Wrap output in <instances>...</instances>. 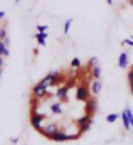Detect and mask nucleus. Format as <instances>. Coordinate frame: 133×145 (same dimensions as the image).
<instances>
[{"instance_id": "obj_1", "label": "nucleus", "mask_w": 133, "mask_h": 145, "mask_svg": "<svg viewBox=\"0 0 133 145\" xmlns=\"http://www.w3.org/2000/svg\"><path fill=\"white\" fill-rule=\"evenodd\" d=\"M61 81H64V77L60 74V72L57 71H51L50 73L47 74V76H44L42 80L39 81L40 84L43 85V86H46L47 89L51 88V86H55V85H57L59 82H61Z\"/></svg>"}, {"instance_id": "obj_2", "label": "nucleus", "mask_w": 133, "mask_h": 145, "mask_svg": "<svg viewBox=\"0 0 133 145\" xmlns=\"http://www.w3.org/2000/svg\"><path fill=\"white\" fill-rule=\"evenodd\" d=\"M81 135H82L81 132H78V133H76V135H66L64 131L57 129V131L51 136L50 140H52V141H57V142H63V141H69V140H77Z\"/></svg>"}, {"instance_id": "obj_3", "label": "nucleus", "mask_w": 133, "mask_h": 145, "mask_svg": "<svg viewBox=\"0 0 133 145\" xmlns=\"http://www.w3.org/2000/svg\"><path fill=\"white\" fill-rule=\"evenodd\" d=\"M44 120H46V115L39 114V112H37V111H31V114H30V124L33 125L37 131H39V129L43 127Z\"/></svg>"}, {"instance_id": "obj_4", "label": "nucleus", "mask_w": 133, "mask_h": 145, "mask_svg": "<svg viewBox=\"0 0 133 145\" xmlns=\"http://www.w3.org/2000/svg\"><path fill=\"white\" fill-rule=\"evenodd\" d=\"M90 98V88L86 84H80L76 89V99L77 101L86 102Z\"/></svg>"}, {"instance_id": "obj_5", "label": "nucleus", "mask_w": 133, "mask_h": 145, "mask_svg": "<svg viewBox=\"0 0 133 145\" xmlns=\"http://www.w3.org/2000/svg\"><path fill=\"white\" fill-rule=\"evenodd\" d=\"M31 93H33L34 98H37V99H39V98H44V97H47V95L50 94L48 90H47V88L43 86L40 82H38L37 85H34L33 89H31Z\"/></svg>"}, {"instance_id": "obj_6", "label": "nucleus", "mask_w": 133, "mask_h": 145, "mask_svg": "<svg viewBox=\"0 0 133 145\" xmlns=\"http://www.w3.org/2000/svg\"><path fill=\"white\" fill-rule=\"evenodd\" d=\"M57 129H59L57 128V124L51 123V124L46 125V127H42V128L39 129V133H42V135H43L44 137H47V138H51V136H52Z\"/></svg>"}, {"instance_id": "obj_7", "label": "nucleus", "mask_w": 133, "mask_h": 145, "mask_svg": "<svg viewBox=\"0 0 133 145\" xmlns=\"http://www.w3.org/2000/svg\"><path fill=\"white\" fill-rule=\"evenodd\" d=\"M69 88H70L69 84H68V85H61V86H59V88H57L55 95L59 98L60 101L66 102V101H68V91H69Z\"/></svg>"}, {"instance_id": "obj_8", "label": "nucleus", "mask_w": 133, "mask_h": 145, "mask_svg": "<svg viewBox=\"0 0 133 145\" xmlns=\"http://www.w3.org/2000/svg\"><path fill=\"white\" fill-rule=\"evenodd\" d=\"M85 103H86V105H85V111H86V114L93 116L94 112L98 110V102H96V99L95 98H89Z\"/></svg>"}, {"instance_id": "obj_9", "label": "nucleus", "mask_w": 133, "mask_h": 145, "mask_svg": "<svg viewBox=\"0 0 133 145\" xmlns=\"http://www.w3.org/2000/svg\"><path fill=\"white\" fill-rule=\"evenodd\" d=\"M128 63H129V57H128V54L126 52H121L119 55V61H117V64H119L120 68H123L125 69L128 67Z\"/></svg>"}, {"instance_id": "obj_10", "label": "nucleus", "mask_w": 133, "mask_h": 145, "mask_svg": "<svg viewBox=\"0 0 133 145\" xmlns=\"http://www.w3.org/2000/svg\"><path fill=\"white\" fill-rule=\"evenodd\" d=\"M76 123H77V125H78V127H81V125H83V124H87V123L93 124V119H91V115L85 114L83 116H81L80 119H77Z\"/></svg>"}, {"instance_id": "obj_11", "label": "nucleus", "mask_w": 133, "mask_h": 145, "mask_svg": "<svg viewBox=\"0 0 133 145\" xmlns=\"http://www.w3.org/2000/svg\"><path fill=\"white\" fill-rule=\"evenodd\" d=\"M48 37V34H47V31H44V33H37L35 34V39H37L38 44L39 46H46V38Z\"/></svg>"}, {"instance_id": "obj_12", "label": "nucleus", "mask_w": 133, "mask_h": 145, "mask_svg": "<svg viewBox=\"0 0 133 145\" xmlns=\"http://www.w3.org/2000/svg\"><path fill=\"white\" fill-rule=\"evenodd\" d=\"M100 91H102V82L99 80H95L91 84V93L94 95H96V94H99Z\"/></svg>"}, {"instance_id": "obj_13", "label": "nucleus", "mask_w": 133, "mask_h": 145, "mask_svg": "<svg viewBox=\"0 0 133 145\" xmlns=\"http://www.w3.org/2000/svg\"><path fill=\"white\" fill-rule=\"evenodd\" d=\"M100 74H102V68L99 65H95L94 68H91V76H93L95 80H99Z\"/></svg>"}, {"instance_id": "obj_14", "label": "nucleus", "mask_w": 133, "mask_h": 145, "mask_svg": "<svg viewBox=\"0 0 133 145\" xmlns=\"http://www.w3.org/2000/svg\"><path fill=\"white\" fill-rule=\"evenodd\" d=\"M121 120H123L124 128H125L126 131H129V129H130V123H129V118H128V115H126L125 111L121 112Z\"/></svg>"}, {"instance_id": "obj_15", "label": "nucleus", "mask_w": 133, "mask_h": 145, "mask_svg": "<svg viewBox=\"0 0 133 145\" xmlns=\"http://www.w3.org/2000/svg\"><path fill=\"white\" fill-rule=\"evenodd\" d=\"M51 111H52V114H55V115H60L61 112H63L61 103H60V102H57V103H53V105L51 106Z\"/></svg>"}, {"instance_id": "obj_16", "label": "nucleus", "mask_w": 133, "mask_h": 145, "mask_svg": "<svg viewBox=\"0 0 133 145\" xmlns=\"http://www.w3.org/2000/svg\"><path fill=\"white\" fill-rule=\"evenodd\" d=\"M87 65H89L90 69H91V68H94L95 65H98V57H96V56H91L89 59V61H87Z\"/></svg>"}, {"instance_id": "obj_17", "label": "nucleus", "mask_w": 133, "mask_h": 145, "mask_svg": "<svg viewBox=\"0 0 133 145\" xmlns=\"http://www.w3.org/2000/svg\"><path fill=\"white\" fill-rule=\"evenodd\" d=\"M128 82H129V89H130V93L133 94V68L128 72Z\"/></svg>"}, {"instance_id": "obj_18", "label": "nucleus", "mask_w": 133, "mask_h": 145, "mask_svg": "<svg viewBox=\"0 0 133 145\" xmlns=\"http://www.w3.org/2000/svg\"><path fill=\"white\" fill-rule=\"evenodd\" d=\"M73 22V18H68L65 21V24H64V34H68L69 33V29H70V25Z\"/></svg>"}, {"instance_id": "obj_19", "label": "nucleus", "mask_w": 133, "mask_h": 145, "mask_svg": "<svg viewBox=\"0 0 133 145\" xmlns=\"http://www.w3.org/2000/svg\"><path fill=\"white\" fill-rule=\"evenodd\" d=\"M70 67L72 68H81V60L78 57H73L70 61Z\"/></svg>"}, {"instance_id": "obj_20", "label": "nucleus", "mask_w": 133, "mask_h": 145, "mask_svg": "<svg viewBox=\"0 0 133 145\" xmlns=\"http://www.w3.org/2000/svg\"><path fill=\"white\" fill-rule=\"evenodd\" d=\"M117 118H119V115L113 112V114H108V115H107L106 120H107V123H113V121L117 120Z\"/></svg>"}, {"instance_id": "obj_21", "label": "nucleus", "mask_w": 133, "mask_h": 145, "mask_svg": "<svg viewBox=\"0 0 133 145\" xmlns=\"http://www.w3.org/2000/svg\"><path fill=\"white\" fill-rule=\"evenodd\" d=\"M124 111L126 112V115H128V118H129V123H130V127H133V112L130 108H125Z\"/></svg>"}, {"instance_id": "obj_22", "label": "nucleus", "mask_w": 133, "mask_h": 145, "mask_svg": "<svg viewBox=\"0 0 133 145\" xmlns=\"http://www.w3.org/2000/svg\"><path fill=\"white\" fill-rule=\"evenodd\" d=\"M7 30H5V27H0V40H4L7 38Z\"/></svg>"}, {"instance_id": "obj_23", "label": "nucleus", "mask_w": 133, "mask_h": 145, "mask_svg": "<svg viewBox=\"0 0 133 145\" xmlns=\"http://www.w3.org/2000/svg\"><path fill=\"white\" fill-rule=\"evenodd\" d=\"M47 29H48L47 25H37V31L38 33H44V31H47Z\"/></svg>"}, {"instance_id": "obj_24", "label": "nucleus", "mask_w": 133, "mask_h": 145, "mask_svg": "<svg viewBox=\"0 0 133 145\" xmlns=\"http://www.w3.org/2000/svg\"><path fill=\"white\" fill-rule=\"evenodd\" d=\"M90 123H87V124H83V125H81V127H78V128H80V132L81 133H83V132H86V131H89L90 129Z\"/></svg>"}, {"instance_id": "obj_25", "label": "nucleus", "mask_w": 133, "mask_h": 145, "mask_svg": "<svg viewBox=\"0 0 133 145\" xmlns=\"http://www.w3.org/2000/svg\"><path fill=\"white\" fill-rule=\"evenodd\" d=\"M123 44H126V46H129V47H133V39H130V38H126V39L123 40Z\"/></svg>"}, {"instance_id": "obj_26", "label": "nucleus", "mask_w": 133, "mask_h": 145, "mask_svg": "<svg viewBox=\"0 0 133 145\" xmlns=\"http://www.w3.org/2000/svg\"><path fill=\"white\" fill-rule=\"evenodd\" d=\"M7 48V46L4 44V42L3 40H0V56H3V52H4V50Z\"/></svg>"}, {"instance_id": "obj_27", "label": "nucleus", "mask_w": 133, "mask_h": 145, "mask_svg": "<svg viewBox=\"0 0 133 145\" xmlns=\"http://www.w3.org/2000/svg\"><path fill=\"white\" fill-rule=\"evenodd\" d=\"M3 42H4V44H5V46H7V47H9V43H10V40H9V38H5V39H4L3 40Z\"/></svg>"}, {"instance_id": "obj_28", "label": "nucleus", "mask_w": 133, "mask_h": 145, "mask_svg": "<svg viewBox=\"0 0 133 145\" xmlns=\"http://www.w3.org/2000/svg\"><path fill=\"white\" fill-rule=\"evenodd\" d=\"M3 56H9V48H5V50H4V52H3Z\"/></svg>"}, {"instance_id": "obj_29", "label": "nucleus", "mask_w": 133, "mask_h": 145, "mask_svg": "<svg viewBox=\"0 0 133 145\" xmlns=\"http://www.w3.org/2000/svg\"><path fill=\"white\" fill-rule=\"evenodd\" d=\"M4 17H5V12H4V10H0V20L4 18Z\"/></svg>"}, {"instance_id": "obj_30", "label": "nucleus", "mask_w": 133, "mask_h": 145, "mask_svg": "<svg viewBox=\"0 0 133 145\" xmlns=\"http://www.w3.org/2000/svg\"><path fill=\"white\" fill-rule=\"evenodd\" d=\"M3 65H4V59L3 56H0V68H3Z\"/></svg>"}, {"instance_id": "obj_31", "label": "nucleus", "mask_w": 133, "mask_h": 145, "mask_svg": "<svg viewBox=\"0 0 133 145\" xmlns=\"http://www.w3.org/2000/svg\"><path fill=\"white\" fill-rule=\"evenodd\" d=\"M10 141L13 142V144H17V142H18V138H17V137H13V138H10Z\"/></svg>"}, {"instance_id": "obj_32", "label": "nucleus", "mask_w": 133, "mask_h": 145, "mask_svg": "<svg viewBox=\"0 0 133 145\" xmlns=\"http://www.w3.org/2000/svg\"><path fill=\"white\" fill-rule=\"evenodd\" d=\"M107 1V4H108V5H112V0H106Z\"/></svg>"}, {"instance_id": "obj_33", "label": "nucleus", "mask_w": 133, "mask_h": 145, "mask_svg": "<svg viewBox=\"0 0 133 145\" xmlns=\"http://www.w3.org/2000/svg\"><path fill=\"white\" fill-rule=\"evenodd\" d=\"M1 74H3V68H0V77H1Z\"/></svg>"}, {"instance_id": "obj_34", "label": "nucleus", "mask_w": 133, "mask_h": 145, "mask_svg": "<svg viewBox=\"0 0 133 145\" xmlns=\"http://www.w3.org/2000/svg\"><path fill=\"white\" fill-rule=\"evenodd\" d=\"M129 4L130 5H133V0H129Z\"/></svg>"}, {"instance_id": "obj_35", "label": "nucleus", "mask_w": 133, "mask_h": 145, "mask_svg": "<svg viewBox=\"0 0 133 145\" xmlns=\"http://www.w3.org/2000/svg\"><path fill=\"white\" fill-rule=\"evenodd\" d=\"M130 39H133V35H132V37H130Z\"/></svg>"}, {"instance_id": "obj_36", "label": "nucleus", "mask_w": 133, "mask_h": 145, "mask_svg": "<svg viewBox=\"0 0 133 145\" xmlns=\"http://www.w3.org/2000/svg\"><path fill=\"white\" fill-rule=\"evenodd\" d=\"M16 1H17V3H18V1H20V0H16Z\"/></svg>"}]
</instances>
